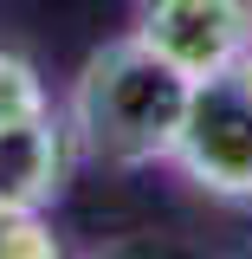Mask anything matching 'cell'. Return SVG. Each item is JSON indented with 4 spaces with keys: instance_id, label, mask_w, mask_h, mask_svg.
<instances>
[{
    "instance_id": "3957f363",
    "label": "cell",
    "mask_w": 252,
    "mask_h": 259,
    "mask_svg": "<svg viewBox=\"0 0 252 259\" xmlns=\"http://www.w3.org/2000/svg\"><path fill=\"white\" fill-rule=\"evenodd\" d=\"M129 32L188 84H207L252 46V0H142Z\"/></svg>"
},
{
    "instance_id": "5b68a950",
    "label": "cell",
    "mask_w": 252,
    "mask_h": 259,
    "mask_svg": "<svg viewBox=\"0 0 252 259\" xmlns=\"http://www.w3.org/2000/svg\"><path fill=\"white\" fill-rule=\"evenodd\" d=\"M45 110H52V97L39 84V71L20 52H0V123L7 117H45Z\"/></svg>"
},
{
    "instance_id": "6da1fadb",
    "label": "cell",
    "mask_w": 252,
    "mask_h": 259,
    "mask_svg": "<svg viewBox=\"0 0 252 259\" xmlns=\"http://www.w3.org/2000/svg\"><path fill=\"white\" fill-rule=\"evenodd\" d=\"M194 84L168 59H156L136 32L97 46L71 78L65 123L71 143L104 168H149L175 156V136L188 123Z\"/></svg>"
},
{
    "instance_id": "277c9868",
    "label": "cell",
    "mask_w": 252,
    "mask_h": 259,
    "mask_svg": "<svg viewBox=\"0 0 252 259\" xmlns=\"http://www.w3.org/2000/svg\"><path fill=\"white\" fill-rule=\"evenodd\" d=\"M65 143L71 130L45 117H7L0 123V207H32L45 214L65 188Z\"/></svg>"
},
{
    "instance_id": "8992f818",
    "label": "cell",
    "mask_w": 252,
    "mask_h": 259,
    "mask_svg": "<svg viewBox=\"0 0 252 259\" xmlns=\"http://www.w3.org/2000/svg\"><path fill=\"white\" fill-rule=\"evenodd\" d=\"M0 259H59V240L32 207H0Z\"/></svg>"
},
{
    "instance_id": "7a4b0ae2",
    "label": "cell",
    "mask_w": 252,
    "mask_h": 259,
    "mask_svg": "<svg viewBox=\"0 0 252 259\" xmlns=\"http://www.w3.org/2000/svg\"><path fill=\"white\" fill-rule=\"evenodd\" d=\"M175 168L200 194L252 201V46L226 65L220 78L194 84L188 123L175 136Z\"/></svg>"
}]
</instances>
